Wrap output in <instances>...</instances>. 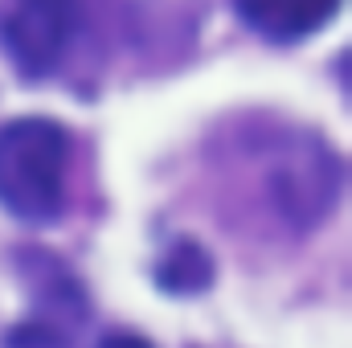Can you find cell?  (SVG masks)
Returning <instances> with one entry per match:
<instances>
[{
  "mask_svg": "<svg viewBox=\"0 0 352 348\" xmlns=\"http://www.w3.org/2000/svg\"><path fill=\"white\" fill-rule=\"evenodd\" d=\"M340 0H234L238 17L270 41H299L316 33Z\"/></svg>",
  "mask_w": 352,
  "mask_h": 348,
  "instance_id": "obj_3",
  "label": "cell"
},
{
  "mask_svg": "<svg viewBox=\"0 0 352 348\" xmlns=\"http://www.w3.org/2000/svg\"><path fill=\"white\" fill-rule=\"evenodd\" d=\"M98 0H0V45L25 78H54L94 33Z\"/></svg>",
  "mask_w": 352,
  "mask_h": 348,
  "instance_id": "obj_2",
  "label": "cell"
},
{
  "mask_svg": "<svg viewBox=\"0 0 352 348\" xmlns=\"http://www.w3.org/2000/svg\"><path fill=\"white\" fill-rule=\"evenodd\" d=\"M70 135L54 119H12L0 131V205L21 221H54L66 205Z\"/></svg>",
  "mask_w": 352,
  "mask_h": 348,
  "instance_id": "obj_1",
  "label": "cell"
},
{
  "mask_svg": "<svg viewBox=\"0 0 352 348\" xmlns=\"http://www.w3.org/2000/svg\"><path fill=\"white\" fill-rule=\"evenodd\" d=\"M102 348H152L148 340H140V336H131V332H119V336H107Z\"/></svg>",
  "mask_w": 352,
  "mask_h": 348,
  "instance_id": "obj_4",
  "label": "cell"
}]
</instances>
